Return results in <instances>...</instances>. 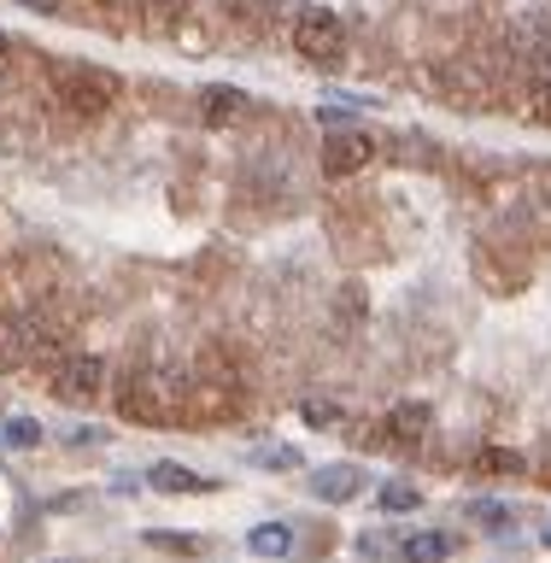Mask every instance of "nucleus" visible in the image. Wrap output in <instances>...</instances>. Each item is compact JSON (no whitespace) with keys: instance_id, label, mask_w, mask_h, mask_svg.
I'll return each instance as SVG.
<instances>
[{"instance_id":"1","label":"nucleus","mask_w":551,"mask_h":563,"mask_svg":"<svg viewBox=\"0 0 551 563\" xmlns=\"http://www.w3.org/2000/svg\"><path fill=\"white\" fill-rule=\"evenodd\" d=\"M118 411L147 429H170L188 411V382L170 369H130V382L118 387Z\"/></svg>"},{"instance_id":"2","label":"nucleus","mask_w":551,"mask_h":563,"mask_svg":"<svg viewBox=\"0 0 551 563\" xmlns=\"http://www.w3.org/2000/svg\"><path fill=\"white\" fill-rule=\"evenodd\" d=\"M118 77L112 70H100V65H53V95H59L65 112H77V118H100V112H112L118 106Z\"/></svg>"},{"instance_id":"3","label":"nucleus","mask_w":551,"mask_h":563,"mask_svg":"<svg viewBox=\"0 0 551 563\" xmlns=\"http://www.w3.org/2000/svg\"><path fill=\"white\" fill-rule=\"evenodd\" d=\"M47 382H53V394H59V399L88 405V399L106 394V358H100V352H65V358L47 364Z\"/></svg>"},{"instance_id":"4","label":"nucleus","mask_w":551,"mask_h":563,"mask_svg":"<svg viewBox=\"0 0 551 563\" xmlns=\"http://www.w3.org/2000/svg\"><path fill=\"white\" fill-rule=\"evenodd\" d=\"M294 47H299V59H311V65H341L346 59V24L334 12H306L294 24Z\"/></svg>"},{"instance_id":"5","label":"nucleus","mask_w":551,"mask_h":563,"mask_svg":"<svg viewBox=\"0 0 551 563\" xmlns=\"http://www.w3.org/2000/svg\"><path fill=\"white\" fill-rule=\"evenodd\" d=\"M53 352V329L42 323L35 311H18V317H7L0 323V364H42Z\"/></svg>"},{"instance_id":"6","label":"nucleus","mask_w":551,"mask_h":563,"mask_svg":"<svg viewBox=\"0 0 551 563\" xmlns=\"http://www.w3.org/2000/svg\"><path fill=\"white\" fill-rule=\"evenodd\" d=\"M376 158V141L370 135H334L323 141V176H359Z\"/></svg>"},{"instance_id":"7","label":"nucleus","mask_w":551,"mask_h":563,"mask_svg":"<svg viewBox=\"0 0 551 563\" xmlns=\"http://www.w3.org/2000/svg\"><path fill=\"white\" fill-rule=\"evenodd\" d=\"M311 493L323 505H346V499H359V493H364V470L359 464H323L311 475Z\"/></svg>"},{"instance_id":"8","label":"nucleus","mask_w":551,"mask_h":563,"mask_svg":"<svg viewBox=\"0 0 551 563\" xmlns=\"http://www.w3.org/2000/svg\"><path fill=\"white\" fill-rule=\"evenodd\" d=\"M429 422H434V411L422 399H405V405H394V411H387V440H394V446H417L422 434H429Z\"/></svg>"},{"instance_id":"9","label":"nucleus","mask_w":551,"mask_h":563,"mask_svg":"<svg viewBox=\"0 0 551 563\" xmlns=\"http://www.w3.org/2000/svg\"><path fill=\"white\" fill-rule=\"evenodd\" d=\"M147 487H158V493H211L218 482L200 475V470H188V464H176V457H165V464L147 470Z\"/></svg>"},{"instance_id":"10","label":"nucleus","mask_w":551,"mask_h":563,"mask_svg":"<svg viewBox=\"0 0 551 563\" xmlns=\"http://www.w3.org/2000/svg\"><path fill=\"white\" fill-rule=\"evenodd\" d=\"M241 112H246L241 88H200V123L206 130H223V123H235Z\"/></svg>"},{"instance_id":"11","label":"nucleus","mask_w":551,"mask_h":563,"mask_svg":"<svg viewBox=\"0 0 551 563\" xmlns=\"http://www.w3.org/2000/svg\"><path fill=\"white\" fill-rule=\"evenodd\" d=\"M458 552V534H447V528H422V534L405 540V563H447Z\"/></svg>"},{"instance_id":"12","label":"nucleus","mask_w":551,"mask_h":563,"mask_svg":"<svg viewBox=\"0 0 551 563\" xmlns=\"http://www.w3.org/2000/svg\"><path fill=\"white\" fill-rule=\"evenodd\" d=\"M246 545H253V558L282 563V558H294V528L288 522H258L253 534H246Z\"/></svg>"},{"instance_id":"13","label":"nucleus","mask_w":551,"mask_h":563,"mask_svg":"<svg viewBox=\"0 0 551 563\" xmlns=\"http://www.w3.org/2000/svg\"><path fill=\"white\" fill-rule=\"evenodd\" d=\"M0 446H42V422L35 417H12V422H0Z\"/></svg>"},{"instance_id":"14","label":"nucleus","mask_w":551,"mask_h":563,"mask_svg":"<svg viewBox=\"0 0 551 563\" xmlns=\"http://www.w3.org/2000/svg\"><path fill=\"white\" fill-rule=\"evenodd\" d=\"M147 545H153V552H170V558H200L206 552L200 534H158V528L147 534Z\"/></svg>"},{"instance_id":"15","label":"nucleus","mask_w":551,"mask_h":563,"mask_svg":"<svg viewBox=\"0 0 551 563\" xmlns=\"http://www.w3.org/2000/svg\"><path fill=\"white\" fill-rule=\"evenodd\" d=\"M475 470H482V475H522V452H510V446H487L482 457H475Z\"/></svg>"},{"instance_id":"16","label":"nucleus","mask_w":551,"mask_h":563,"mask_svg":"<svg viewBox=\"0 0 551 563\" xmlns=\"http://www.w3.org/2000/svg\"><path fill=\"white\" fill-rule=\"evenodd\" d=\"M417 505H422V493L411 482H387L382 487V510H394V517H399V510H417Z\"/></svg>"},{"instance_id":"17","label":"nucleus","mask_w":551,"mask_h":563,"mask_svg":"<svg viewBox=\"0 0 551 563\" xmlns=\"http://www.w3.org/2000/svg\"><path fill=\"white\" fill-rule=\"evenodd\" d=\"M299 417H306L311 429H334V422H341V411H334L329 399H306V405H299Z\"/></svg>"},{"instance_id":"18","label":"nucleus","mask_w":551,"mask_h":563,"mask_svg":"<svg viewBox=\"0 0 551 563\" xmlns=\"http://www.w3.org/2000/svg\"><path fill=\"white\" fill-rule=\"evenodd\" d=\"M258 464H264V470H299V452H294V446H264Z\"/></svg>"},{"instance_id":"19","label":"nucleus","mask_w":551,"mask_h":563,"mask_svg":"<svg viewBox=\"0 0 551 563\" xmlns=\"http://www.w3.org/2000/svg\"><path fill=\"white\" fill-rule=\"evenodd\" d=\"M535 118L551 123V65L540 70V82H535Z\"/></svg>"},{"instance_id":"20","label":"nucleus","mask_w":551,"mask_h":563,"mask_svg":"<svg viewBox=\"0 0 551 563\" xmlns=\"http://www.w3.org/2000/svg\"><path fill=\"white\" fill-rule=\"evenodd\" d=\"M317 123H352V106H317Z\"/></svg>"},{"instance_id":"21","label":"nucleus","mask_w":551,"mask_h":563,"mask_svg":"<svg viewBox=\"0 0 551 563\" xmlns=\"http://www.w3.org/2000/svg\"><path fill=\"white\" fill-rule=\"evenodd\" d=\"M475 517H482V522H493V528H499V522L510 517V510H505V505H475Z\"/></svg>"},{"instance_id":"22","label":"nucleus","mask_w":551,"mask_h":563,"mask_svg":"<svg viewBox=\"0 0 551 563\" xmlns=\"http://www.w3.org/2000/svg\"><path fill=\"white\" fill-rule=\"evenodd\" d=\"M359 552H364V558H382V552H387V540H382V534H364V540H359Z\"/></svg>"},{"instance_id":"23","label":"nucleus","mask_w":551,"mask_h":563,"mask_svg":"<svg viewBox=\"0 0 551 563\" xmlns=\"http://www.w3.org/2000/svg\"><path fill=\"white\" fill-rule=\"evenodd\" d=\"M18 7H30V12H59V0H18Z\"/></svg>"},{"instance_id":"24","label":"nucleus","mask_w":551,"mask_h":563,"mask_svg":"<svg viewBox=\"0 0 551 563\" xmlns=\"http://www.w3.org/2000/svg\"><path fill=\"white\" fill-rule=\"evenodd\" d=\"M100 7H106V12H118V18H123V12H135V0H100Z\"/></svg>"},{"instance_id":"25","label":"nucleus","mask_w":551,"mask_h":563,"mask_svg":"<svg viewBox=\"0 0 551 563\" xmlns=\"http://www.w3.org/2000/svg\"><path fill=\"white\" fill-rule=\"evenodd\" d=\"M7 53H12V35H7V30H0V59H7Z\"/></svg>"},{"instance_id":"26","label":"nucleus","mask_w":551,"mask_h":563,"mask_svg":"<svg viewBox=\"0 0 551 563\" xmlns=\"http://www.w3.org/2000/svg\"><path fill=\"white\" fill-rule=\"evenodd\" d=\"M546 545H551V522H546Z\"/></svg>"}]
</instances>
